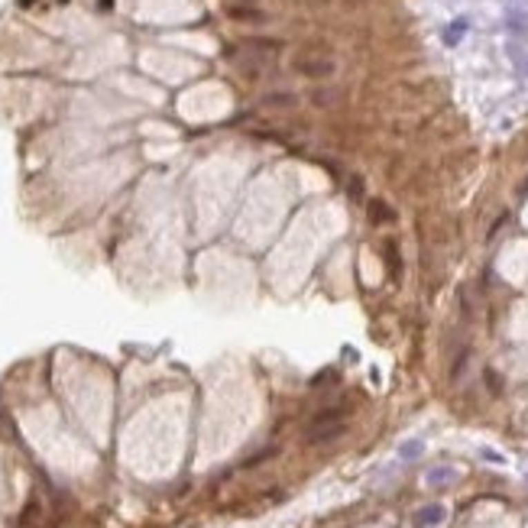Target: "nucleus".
Wrapping results in <instances>:
<instances>
[{"label": "nucleus", "instance_id": "0eeeda50", "mask_svg": "<svg viewBox=\"0 0 528 528\" xmlns=\"http://www.w3.org/2000/svg\"><path fill=\"white\" fill-rule=\"evenodd\" d=\"M506 49H509V59H512V65H516V68H522V72L528 75V52H525V49H522V46H516V43H509Z\"/></svg>", "mask_w": 528, "mask_h": 528}, {"label": "nucleus", "instance_id": "20e7f679", "mask_svg": "<svg viewBox=\"0 0 528 528\" xmlns=\"http://www.w3.org/2000/svg\"><path fill=\"white\" fill-rule=\"evenodd\" d=\"M457 470L454 467H431L428 473H424V483L428 486H451V483H457Z\"/></svg>", "mask_w": 528, "mask_h": 528}, {"label": "nucleus", "instance_id": "f03ea898", "mask_svg": "<svg viewBox=\"0 0 528 528\" xmlns=\"http://www.w3.org/2000/svg\"><path fill=\"white\" fill-rule=\"evenodd\" d=\"M506 26L512 36H525L528 32V7L525 0H509L506 3Z\"/></svg>", "mask_w": 528, "mask_h": 528}, {"label": "nucleus", "instance_id": "39448f33", "mask_svg": "<svg viewBox=\"0 0 528 528\" xmlns=\"http://www.w3.org/2000/svg\"><path fill=\"white\" fill-rule=\"evenodd\" d=\"M467 30H470V20H467V17L454 20L451 26H447V30H444V43H447V46H457V43H460V39L467 36Z\"/></svg>", "mask_w": 528, "mask_h": 528}, {"label": "nucleus", "instance_id": "7ed1b4c3", "mask_svg": "<svg viewBox=\"0 0 528 528\" xmlns=\"http://www.w3.org/2000/svg\"><path fill=\"white\" fill-rule=\"evenodd\" d=\"M444 518H447V509H444L441 502H431V506H422L418 512H415L412 525L415 528H438Z\"/></svg>", "mask_w": 528, "mask_h": 528}, {"label": "nucleus", "instance_id": "1a4fd4ad", "mask_svg": "<svg viewBox=\"0 0 528 528\" xmlns=\"http://www.w3.org/2000/svg\"><path fill=\"white\" fill-rule=\"evenodd\" d=\"M480 454H483L486 460H493V464H502V460H506V457H502V454H496V451H489V447H483Z\"/></svg>", "mask_w": 528, "mask_h": 528}, {"label": "nucleus", "instance_id": "6e6552de", "mask_svg": "<svg viewBox=\"0 0 528 528\" xmlns=\"http://www.w3.org/2000/svg\"><path fill=\"white\" fill-rule=\"evenodd\" d=\"M298 72H305V75H331V62L328 59H321V62H298Z\"/></svg>", "mask_w": 528, "mask_h": 528}, {"label": "nucleus", "instance_id": "423d86ee", "mask_svg": "<svg viewBox=\"0 0 528 528\" xmlns=\"http://www.w3.org/2000/svg\"><path fill=\"white\" fill-rule=\"evenodd\" d=\"M422 454H424V441H418V438H412V441H405L399 447V460H418Z\"/></svg>", "mask_w": 528, "mask_h": 528}, {"label": "nucleus", "instance_id": "f257e3e1", "mask_svg": "<svg viewBox=\"0 0 528 528\" xmlns=\"http://www.w3.org/2000/svg\"><path fill=\"white\" fill-rule=\"evenodd\" d=\"M344 412L338 409H331V412H321L317 415V422L308 428V444H321V441H334L344 434Z\"/></svg>", "mask_w": 528, "mask_h": 528}]
</instances>
